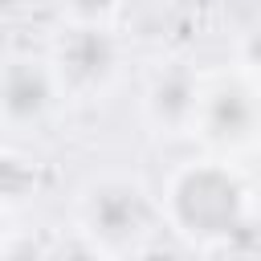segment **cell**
Here are the masks:
<instances>
[{
	"mask_svg": "<svg viewBox=\"0 0 261 261\" xmlns=\"http://www.w3.org/2000/svg\"><path fill=\"white\" fill-rule=\"evenodd\" d=\"M159 208H163V224L204 253H224V245L253 224L249 184L220 155H204L171 167Z\"/></svg>",
	"mask_w": 261,
	"mask_h": 261,
	"instance_id": "1",
	"label": "cell"
},
{
	"mask_svg": "<svg viewBox=\"0 0 261 261\" xmlns=\"http://www.w3.org/2000/svg\"><path fill=\"white\" fill-rule=\"evenodd\" d=\"M163 224V208L143 179L106 171L77 192V232L94 253L118 257L147 249V237Z\"/></svg>",
	"mask_w": 261,
	"mask_h": 261,
	"instance_id": "2",
	"label": "cell"
},
{
	"mask_svg": "<svg viewBox=\"0 0 261 261\" xmlns=\"http://www.w3.org/2000/svg\"><path fill=\"white\" fill-rule=\"evenodd\" d=\"M49 69L57 77L61 98L98 102L122 73V41L110 24H69L49 45Z\"/></svg>",
	"mask_w": 261,
	"mask_h": 261,
	"instance_id": "3",
	"label": "cell"
},
{
	"mask_svg": "<svg viewBox=\"0 0 261 261\" xmlns=\"http://www.w3.org/2000/svg\"><path fill=\"white\" fill-rule=\"evenodd\" d=\"M196 139H204L212 151H241L261 135V94L249 73L216 77L200 90L196 110Z\"/></svg>",
	"mask_w": 261,
	"mask_h": 261,
	"instance_id": "4",
	"label": "cell"
},
{
	"mask_svg": "<svg viewBox=\"0 0 261 261\" xmlns=\"http://www.w3.org/2000/svg\"><path fill=\"white\" fill-rule=\"evenodd\" d=\"M61 102L49 57H8L0 65V122L12 130L41 126L49 110Z\"/></svg>",
	"mask_w": 261,
	"mask_h": 261,
	"instance_id": "5",
	"label": "cell"
},
{
	"mask_svg": "<svg viewBox=\"0 0 261 261\" xmlns=\"http://www.w3.org/2000/svg\"><path fill=\"white\" fill-rule=\"evenodd\" d=\"M200 73L188 61H167L151 73L143 90V118L159 135H192L196 130V110H200Z\"/></svg>",
	"mask_w": 261,
	"mask_h": 261,
	"instance_id": "6",
	"label": "cell"
},
{
	"mask_svg": "<svg viewBox=\"0 0 261 261\" xmlns=\"http://www.w3.org/2000/svg\"><path fill=\"white\" fill-rule=\"evenodd\" d=\"M33 188H37L33 163L12 159V155H0V204H20V200L33 196Z\"/></svg>",
	"mask_w": 261,
	"mask_h": 261,
	"instance_id": "7",
	"label": "cell"
},
{
	"mask_svg": "<svg viewBox=\"0 0 261 261\" xmlns=\"http://www.w3.org/2000/svg\"><path fill=\"white\" fill-rule=\"evenodd\" d=\"M69 24H110L122 12V0H57Z\"/></svg>",
	"mask_w": 261,
	"mask_h": 261,
	"instance_id": "8",
	"label": "cell"
},
{
	"mask_svg": "<svg viewBox=\"0 0 261 261\" xmlns=\"http://www.w3.org/2000/svg\"><path fill=\"white\" fill-rule=\"evenodd\" d=\"M237 53H241V65H245V73H261V20L241 37V45H237Z\"/></svg>",
	"mask_w": 261,
	"mask_h": 261,
	"instance_id": "9",
	"label": "cell"
},
{
	"mask_svg": "<svg viewBox=\"0 0 261 261\" xmlns=\"http://www.w3.org/2000/svg\"><path fill=\"white\" fill-rule=\"evenodd\" d=\"M20 4H24V0H0V12H16Z\"/></svg>",
	"mask_w": 261,
	"mask_h": 261,
	"instance_id": "10",
	"label": "cell"
}]
</instances>
